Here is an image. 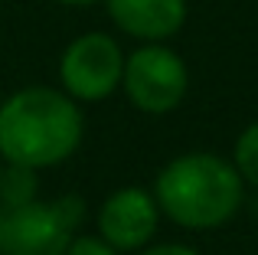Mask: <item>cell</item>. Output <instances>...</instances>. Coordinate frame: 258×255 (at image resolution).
<instances>
[{"instance_id":"cell-6","label":"cell","mask_w":258,"mask_h":255,"mask_svg":"<svg viewBox=\"0 0 258 255\" xmlns=\"http://www.w3.org/2000/svg\"><path fill=\"white\" fill-rule=\"evenodd\" d=\"M160 219L164 216H160V206L151 186L127 183L101 200L98 213H95V232L121 255H134L157 239Z\"/></svg>"},{"instance_id":"cell-9","label":"cell","mask_w":258,"mask_h":255,"mask_svg":"<svg viewBox=\"0 0 258 255\" xmlns=\"http://www.w3.org/2000/svg\"><path fill=\"white\" fill-rule=\"evenodd\" d=\"M232 167L239 170L242 183H245V190L252 186V190H258V121L245 124L239 131V138H235L232 144Z\"/></svg>"},{"instance_id":"cell-5","label":"cell","mask_w":258,"mask_h":255,"mask_svg":"<svg viewBox=\"0 0 258 255\" xmlns=\"http://www.w3.org/2000/svg\"><path fill=\"white\" fill-rule=\"evenodd\" d=\"M124 49L111 33H82L59 56V89L79 105L105 102L121 92Z\"/></svg>"},{"instance_id":"cell-12","label":"cell","mask_w":258,"mask_h":255,"mask_svg":"<svg viewBox=\"0 0 258 255\" xmlns=\"http://www.w3.org/2000/svg\"><path fill=\"white\" fill-rule=\"evenodd\" d=\"M59 4H66V7H92V4H98V0H59Z\"/></svg>"},{"instance_id":"cell-3","label":"cell","mask_w":258,"mask_h":255,"mask_svg":"<svg viewBox=\"0 0 258 255\" xmlns=\"http://www.w3.org/2000/svg\"><path fill=\"white\" fill-rule=\"evenodd\" d=\"M85 219V200L62 193L56 200L0 203V255H62Z\"/></svg>"},{"instance_id":"cell-7","label":"cell","mask_w":258,"mask_h":255,"mask_svg":"<svg viewBox=\"0 0 258 255\" xmlns=\"http://www.w3.org/2000/svg\"><path fill=\"white\" fill-rule=\"evenodd\" d=\"M108 17L138 43H167L186 23V0H105Z\"/></svg>"},{"instance_id":"cell-8","label":"cell","mask_w":258,"mask_h":255,"mask_svg":"<svg viewBox=\"0 0 258 255\" xmlns=\"http://www.w3.org/2000/svg\"><path fill=\"white\" fill-rule=\"evenodd\" d=\"M33 197H39V170L20 164H4V170H0V203L17 206Z\"/></svg>"},{"instance_id":"cell-11","label":"cell","mask_w":258,"mask_h":255,"mask_svg":"<svg viewBox=\"0 0 258 255\" xmlns=\"http://www.w3.org/2000/svg\"><path fill=\"white\" fill-rule=\"evenodd\" d=\"M134 255H203V252L186 242H151L144 249H138Z\"/></svg>"},{"instance_id":"cell-4","label":"cell","mask_w":258,"mask_h":255,"mask_svg":"<svg viewBox=\"0 0 258 255\" xmlns=\"http://www.w3.org/2000/svg\"><path fill=\"white\" fill-rule=\"evenodd\" d=\"M121 92L141 115H170L189 92L186 59L167 43H141L138 49L124 52Z\"/></svg>"},{"instance_id":"cell-10","label":"cell","mask_w":258,"mask_h":255,"mask_svg":"<svg viewBox=\"0 0 258 255\" xmlns=\"http://www.w3.org/2000/svg\"><path fill=\"white\" fill-rule=\"evenodd\" d=\"M62 255H121V252L114 245H108L98 232H76Z\"/></svg>"},{"instance_id":"cell-2","label":"cell","mask_w":258,"mask_h":255,"mask_svg":"<svg viewBox=\"0 0 258 255\" xmlns=\"http://www.w3.org/2000/svg\"><path fill=\"white\" fill-rule=\"evenodd\" d=\"M160 216L186 232H216L239 216L245 183L232 160L213 151H186L160 167L151 186Z\"/></svg>"},{"instance_id":"cell-1","label":"cell","mask_w":258,"mask_h":255,"mask_svg":"<svg viewBox=\"0 0 258 255\" xmlns=\"http://www.w3.org/2000/svg\"><path fill=\"white\" fill-rule=\"evenodd\" d=\"M82 105L52 85H26L0 102V160L33 170L59 167L82 147Z\"/></svg>"},{"instance_id":"cell-13","label":"cell","mask_w":258,"mask_h":255,"mask_svg":"<svg viewBox=\"0 0 258 255\" xmlns=\"http://www.w3.org/2000/svg\"><path fill=\"white\" fill-rule=\"evenodd\" d=\"M0 170H4V160H0Z\"/></svg>"}]
</instances>
